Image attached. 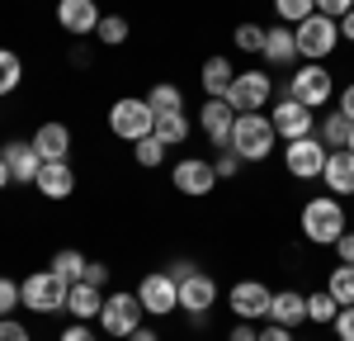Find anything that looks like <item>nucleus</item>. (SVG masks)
Wrapping results in <instances>:
<instances>
[{
  "instance_id": "obj_14",
  "label": "nucleus",
  "mask_w": 354,
  "mask_h": 341,
  "mask_svg": "<svg viewBox=\"0 0 354 341\" xmlns=\"http://www.w3.org/2000/svg\"><path fill=\"white\" fill-rule=\"evenodd\" d=\"M213 304H218V280L213 275H189V280H180V308L189 313L194 322H203L208 313H213Z\"/></svg>"
},
{
  "instance_id": "obj_41",
  "label": "nucleus",
  "mask_w": 354,
  "mask_h": 341,
  "mask_svg": "<svg viewBox=\"0 0 354 341\" xmlns=\"http://www.w3.org/2000/svg\"><path fill=\"white\" fill-rule=\"evenodd\" d=\"M57 341H100V337L90 332V322H66V327H62V337H57Z\"/></svg>"
},
{
  "instance_id": "obj_21",
  "label": "nucleus",
  "mask_w": 354,
  "mask_h": 341,
  "mask_svg": "<svg viewBox=\"0 0 354 341\" xmlns=\"http://www.w3.org/2000/svg\"><path fill=\"white\" fill-rule=\"evenodd\" d=\"M260 57H265L270 67H288V62H298V38H293V28H288V24L265 28V48H260Z\"/></svg>"
},
{
  "instance_id": "obj_19",
  "label": "nucleus",
  "mask_w": 354,
  "mask_h": 341,
  "mask_svg": "<svg viewBox=\"0 0 354 341\" xmlns=\"http://www.w3.org/2000/svg\"><path fill=\"white\" fill-rule=\"evenodd\" d=\"M33 147H38V157H43V161H66V157H71V128H66V123H43V128H38V133H33Z\"/></svg>"
},
{
  "instance_id": "obj_42",
  "label": "nucleus",
  "mask_w": 354,
  "mask_h": 341,
  "mask_svg": "<svg viewBox=\"0 0 354 341\" xmlns=\"http://www.w3.org/2000/svg\"><path fill=\"white\" fill-rule=\"evenodd\" d=\"M335 256H340V265H354V232L350 227L335 237Z\"/></svg>"
},
{
  "instance_id": "obj_35",
  "label": "nucleus",
  "mask_w": 354,
  "mask_h": 341,
  "mask_svg": "<svg viewBox=\"0 0 354 341\" xmlns=\"http://www.w3.org/2000/svg\"><path fill=\"white\" fill-rule=\"evenodd\" d=\"M232 43H236L241 53H255V57H260V48H265V28H260V24H236Z\"/></svg>"
},
{
  "instance_id": "obj_16",
  "label": "nucleus",
  "mask_w": 354,
  "mask_h": 341,
  "mask_svg": "<svg viewBox=\"0 0 354 341\" xmlns=\"http://www.w3.org/2000/svg\"><path fill=\"white\" fill-rule=\"evenodd\" d=\"M198 128H203V138L213 142V147H227V142H232V128H236V110H232L227 100H203Z\"/></svg>"
},
{
  "instance_id": "obj_51",
  "label": "nucleus",
  "mask_w": 354,
  "mask_h": 341,
  "mask_svg": "<svg viewBox=\"0 0 354 341\" xmlns=\"http://www.w3.org/2000/svg\"><path fill=\"white\" fill-rule=\"evenodd\" d=\"M10 180H15V175H10V166H5V157H0V190H5Z\"/></svg>"
},
{
  "instance_id": "obj_17",
  "label": "nucleus",
  "mask_w": 354,
  "mask_h": 341,
  "mask_svg": "<svg viewBox=\"0 0 354 341\" xmlns=\"http://www.w3.org/2000/svg\"><path fill=\"white\" fill-rule=\"evenodd\" d=\"M0 157H5V166H10V175H15V185H33L38 170H43V157H38L33 142H5Z\"/></svg>"
},
{
  "instance_id": "obj_32",
  "label": "nucleus",
  "mask_w": 354,
  "mask_h": 341,
  "mask_svg": "<svg viewBox=\"0 0 354 341\" xmlns=\"http://www.w3.org/2000/svg\"><path fill=\"white\" fill-rule=\"evenodd\" d=\"M340 304L330 299V289H312L307 294V322H335Z\"/></svg>"
},
{
  "instance_id": "obj_39",
  "label": "nucleus",
  "mask_w": 354,
  "mask_h": 341,
  "mask_svg": "<svg viewBox=\"0 0 354 341\" xmlns=\"http://www.w3.org/2000/svg\"><path fill=\"white\" fill-rule=\"evenodd\" d=\"M0 341H33V337H28L24 322H15V317H0Z\"/></svg>"
},
{
  "instance_id": "obj_8",
  "label": "nucleus",
  "mask_w": 354,
  "mask_h": 341,
  "mask_svg": "<svg viewBox=\"0 0 354 341\" xmlns=\"http://www.w3.org/2000/svg\"><path fill=\"white\" fill-rule=\"evenodd\" d=\"M270 95H274L270 71H236V81H232V90H227L222 100H227L236 114H260L265 105H270Z\"/></svg>"
},
{
  "instance_id": "obj_4",
  "label": "nucleus",
  "mask_w": 354,
  "mask_h": 341,
  "mask_svg": "<svg viewBox=\"0 0 354 341\" xmlns=\"http://www.w3.org/2000/svg\"><path fill=\"white\" fill-rule=\"evenodd\" d=\"M151 128H156V114H151V105L147 100H113L109 105V133L123 142H142L151 138Z\"/></svg>"
},
{
  "instance_id": "obj_34",
  "label": "nucleus",
  "mask_w": 354,
  "mask_h": 341,
  "mask_svg": "<svg viewBox=\"0 0 354 341\" xmlns=\"http://www.w3.org/2000/svg\"><path fill=\"white\" fill-rule=\"evenodd\" d=\"M133 157H137V166L156 170V166H165V142L161 138H142V142H133Z\"/></svg>"
},
{
  "instance_id": "obj_24",
  "label": "nucleus",
  "mask_w": 354,
  "mask_h": 341,
  "mask_svg": "<svg viewBox=\"0 0 354 341\" xmlns=\"http://www.w3.org/2000/svg\"><path fill=\"white\" fill-rule=\"evenodd\" d=\"M198 76H203V95L208 100H222L232 90V81H236V67H232V57H208Z\"/></svg>"
},
{
  "instance_id": "obj_2",
  "label": "nucleus",
  "mask_w": 354,
  "mask_h": 341,
  "mask_svg": "<svg viewBox=\"0 0 354 341\" xmlns=\"http://www.w3.org/2000/svg\"><path fill=\"white\" fill-rule=\"evenodd\" d=\"M274 142H279V133H274L270 114H236V128H232V152L241 157V161H265L274 152Z\"/></svg>"
},
{
  "instance_id": "obj_29",
  "label": "nucleus",
  "mask_w": 354,
  "mask_h": 341,
  "mask_svg": "<svg viewBox=\"0 0 354 341\" xmlns=\"http://www.w3.org/2000/svg\"><path fill=\"white\" fill-rule=\"evenodd\" d=\"M128 33H133L128 15H104V19H100V28H95V38H100L104 48H118V43H128Z\"/></svg>"
},
{
  "instance_id": "obj_49",
  "label": "nucleus",
  "mask_w": 354,
  "mask_h": 341,
  "mask_svg": "<svg viewBox=\"0 0 354 341\" xmlns=\"http://www.w3.org/2000/svg\"><path fill=\"white\" fill-rule=\"evenodd\" d=\"M340 38H345V43H354V10L340 19Z\"/></svg>"
},
{
  "instance_id": "obj_6",
  "label": "nucleus",
  "mask_w": 354,
  "mask_h": 341,
  "mask_svg": "<svg viewBox=\"0 0 354 341\" xmlns=\"http://www.w3.org/2000/svg\"><path fill=\"white\" fill-rule=\"evenodd\" d=\"M326 157H330V147L307 133V138H293L283 147V170H288L293 180H317V175L326 170Z\"/></svg>"
},
{
  "instance_id": "obj_36",
  "label": "nucleus",
  "mask_w": 354,
  "mask_h": 341,
  "mask_svg": "<svg viewBox=\"0 0 354 341\" xmlns=\"http://www.w3.org/2000/svg\"><path fill=\"white\" fill-rule=\"evenodd\" d=\"M241 157H236V152H232V147H222V157L218 161H213V170H218V180H236V175H241Z\"/></svg>"
},
{
  "instance_id": "obj_25",
  "label": "nucleus",
  "mask_w": 354,
  "mask_h": 341,
  "mask_svg": "<svg viewBox=\"0 0 354 341\" xmlns=\"http://www.w3.org/2000/svg\"><path fill=\"white\" fill-rule=\"evenodd\" d=\"M194 133V123H189V114L180 110V114H156V128H151V138H161L165 147H180V142Z\"/></svg>"
},
{
  "instance_id": "obj_3",
  "label": "nucleus",
  "mask_w": 354,
  "mask_h": 341,
  "mask_svg": "<svg viewBox=\"0 0 354 341\" xmlns=\"http://www.w3.org/2000/svg\"><path fill=\"white\" fill-rule=\"evenodd\" d=\"M142 317H147V308H142V299H137V289L128 294V289H118V294H104V308H100V327L109 332V337L128 341L142 327Z\"/></svg>"
},
{
  "instance_id": "obj_23",
  "label": "nucleus",
  "mask_w": 354,
  "mask_h": 341,
  "mask_svg": "<svg viewBox=\"0 0 354 341\" xmlns=\"http://www.w3.org/2000/svg\"><path fill=\"white\" fill-rule=\"evenodd\" d=\"M100 308H104V294L95 289V284H71V294H66V313L76 317V322H100Z\"/></svg>"
},
{
  "instance_id": "obj_46",
  "label": "nucleus",
  "mask_w": 354,
  "mask_h": 341,
  "mask_svg": "<svg viewBox=\"0 0 354 341\" xmlns=\"http://www.w3.org/2000/svg\"><path fill=\"white\" fill-rule=\"evenodd\" d=\"M227 341H260V332H255L250 322H236V327H232V337H227Z\"/></svg>"
},
{
  "instance_id": "obj_47",
  "label": "nucleus",
  "mask_w": 354,
  "mask_h": 341,
  "mask_svg": "<svg viewBox=\"0 0 354 341\" xmlns=\"http://www.w3.org/2000/svg\"><path fill=\"white\" fill-rule=\"evenodd\" d=\"M71 67H76V71H85V67H90V48H85V43H76V48H71Z\"/></svg>"
},
{
  "instance_id": "obj_52",
  "label": "nucleus",
  "mask_w": 354,
  "mask_h": 341,
  "mask_svg": "<svg viewBox=\"0 0 354 341\" xmlns=\"http://www.w3.org/2000/svg\"><path fill=\"white\" fill-rule=\"evenodd\" d=\"M350 152H354V133H350Z\"/></svg>"
},
{
  "instance_id": "obj_13",
  "label": "nucleus",
  "mask_w": 354,
  "mask_h": 341,
  "mask_svg": "<svg viewBox=\"0 0 354 341\" xmlns=\"http://www.w3.org/2000/svg\"><path fill=\"white\" fill-rule=\"evenodd\" d=\"M270 299H274V289L260 284V280H241V284H232V294H227V304H232V313H236L241 322L270 317Z\"/></svg>"
},
{
  "instance_id": "obj_20",
  "label": "nucleus",
  "mask_w": 354,
  "mask_h": 341,
  "mask_svg": "<svg viewBox=\"0 0 354 341\" xmlns=\"http://www.w3.org/2000/svg\"><path fill=\"white\" fill-rule=\"evenodd\" d=\"M322 180H326V190L335 199H340V195H354V152H350V147H340V152H330V157H326Z\"/></svg>"
},
{
  "instance_id": "obj_11",
  "label": "nucleus",
  "mask_w": 354,
  "mask_h": 341,
  "mask_svg": "<svg viewBox=\"0 0 354 341\" xmlns=\"http://www.w3.org/2000/svg\"><path fill=\"white\" fill-rule=\"evenodd\" d=\"M137 299H142V308L151 313V317H170V313L180 308V284L170 280L165 270H151L137 284Z\"/></svg>"
},
{
  "instance_id": "obj_18",
  "label": "nucleus",
  "mask_w": 354,
  "mask_h": 341,
  "mask_svg": "<svg viewBox=\"0 0 354 341\" xmlns=\"http://www.w3.org/2000/svg\"><path fill=\"white\" fill-rule=\"evenodd\" d=\"M33 190L43 199H71L76 195V170H71V161H43Z\"/></svg>"
},
{
  "instance_id": "obj_45",
  "label": "nucleus",
  "mask_w": 354,
  "mask_h": 341,
  "mask_svg": "<svg viewBox=\"0 0 354 341\" xmlns=\"http://www.w3.org/2000/svg\"><path fill=\"white\" fill-rule=\"evenodd\" d=\"M165 275H170V280L180 284V280H189V275H198V265H194V261H175V265H170Z\"/></svg>"
},
{
  "instance_id": "obj_44",
  "label": "nucleus",
  "mask_w": 354,
  "mask_h": 341,
  "mask_svg": "<svg viewBox=\"0 0 354 341\" xmlns=\"http://www.w3.org/2000/svg\"><path fill=\"white\" fill-rule=\"evenodd\" d=\"M260 341H293V327H279V322H270V327H260Z\"/></svg>"
},
{
  "instance_id": "obj_9",
  "label": "nucleus",
  "mask_w": 354,
  "mask_h": 341,
  "mask_svg": "<svg viewBox=\"0 0 354 341\" xmlns=\"http://www.w3.org/2000/svg\"><path fill=\"white\" fill-rule=\"evenodd\" d=\"M288 95H293L298 105H307V110H322L330 95H335V81H330V71L322 67V62H307V67H298V71H293Z\"/></svg>"
},
{
  "instance_id": "obj_15",
  "label": "nucleus",
  "mask_w": 354,
  "mask_h": 341,
  "mask_svg": "<svg viewBox=\"0 0 354 341\" xmlns=\"http://www.w3.org/2000/svg\"><path fill=\"white\" fill-rule=\"evenodd\" d=\"M104 19V10L95 0H57V24L66 28L71 38H90Z\"/></svg>"
},
{
  "instance_id": "obj_27",
  "label": "nucleus",
  "mask_w": 354,
  "mask_h": 341,
  "mask_svg": "<svg viewBox=\"0 0 354 341\" xmlns=\"http://www.w3.org/2000/svg\"><path fill=\"white\" fill-rule=\"evenodd\" d=\"M85 265H90V261H85L81 252L62 247V252L53 256V265H48V270H53V275H57L62 284H81V280H85Z\"/></svg>"
},
{
  "instance_id": "obj_28",
  "label": "nucleus",
  "mask_w": 354,
  "mask_h": 341,
  "mask_svg": "<svg viewBox=\"0 0 354 341\" xmlns=\"http://www.w3.org/2000/svg\"><path fill=\"white\" fill-rule=\"evenodd\" d=\"M147 105H151V114H180L185 110V95H180V85L156 81L151 90H147Z\"/></svg>"
},
{
  "instance_id": "obj_26",
  "label": "nucleus",
  "mask_w": 354,
  "mask_h": 341,
  "mask_svg": "<svg viewBox=\"0 0 354 341\" xmlns=\"http://www.w3.org/2000/svg\"><path fill=\"white\" fill-rule=\"evenodd\" d=\"M350 133H354V119H345V114L335 110L322 119V128H317V138L326 142L330 152H340V147H350Z\"/></svg>"
},
{
  "instance_id": "obj_38",
  "label": "nucleus",
  "mask_w": 354,
  "mask_h": 341,
  "mask_svg": "<svg viewBox=\"0 0 354 341\" xmlns=\"http://www.w3.org/2000/svg\"><path fill=\"white\" fill-rule=\"evenodd\" d=\"M330 327H335V337H340V341H354V304L335 313V322H330Z\"/></svg>"
},
{
  "instance_id": "obj_5",
  "label": "nucleus",
  "mask_w": 354,
  "mask_h": 341,
  "mask_svg": "<svg viewBox=\"0 0 354 341\" xmlns=\"http://www.w3.org/2000/svg\"><path fill=\"white\" fill-rule=\"evenodd\" d=\"M66 294H71V284H62L53 270H33L28 280H19V299L28 313H62Z\"/></svg>"
},
{
  "instance_id": "obj_33",
  "label": "nucleus",
  "mask_w": 354,
  "mask_h": 341,
  "mask_svg": "<svg viewBox=\"0 0 354 341\" xmlns=\"http://www.w3.org/2000/svg\"><path fill=\"white\" fill-rule=\"evenodd\" d=\"M24 81V62L10 53V48H0V95H15Z\"/></svg>"
},
{
  "instance_id": "obj_40",
  "label": "nucleus",
  "mask_w": 354,
  "mask_h": 341,
  "mask_svg": "<svg viewBox=\"0 0 354 341\" xmlns=\"http://www.w3.org/2000/svg\"><path fill=\"white\" fill-rule=\"evenodd\" d=\"M354 10V0H317V15H330V19H345Z\"/></svg>"
},
{
  "instance_id": "obj_48",
  "label": "nucleus",
  "mask_w": 354,
  "mask_h": 341,
  "mask_svg": "<svg viewBox=\"0 0 354 341\" xmlns=\"http://www.w3.org/2000/svg\"><path fill=\"white\" fill-rule=\"evenodd\" d=\"M340 114H345V119H354V81L340 90Z\"/></svg>"
},
{
  "instance_id": "obj_22",
  "label": "nucleus",
  "mask_w": 354,
  "mask_h": 341,
  "mask_svg": "<svg viewBox=\"0 0 354 341\" xmlns=\"http://www.w3.org/2000/svg\"><path fill=\"white\" fill-rule=\"evenodd\" d=\"M270 322H279V327H302V322H307V294L279 289L270 299Z\"/></svg>"
},
{
  "instance_id": "obj_12",
  "label": "nucleus",
  "mask_w": 354,
  "mask_h": 341,
  "mask_svg": "<svg viewBox=\"0 0 354 341\" xmlns=\"http://www.w3.org/2000/svg\"><path fill=\"white\" fill-rule=\"evenodd\" d=\"M270 123H274V133H279L283 142H293V138H307V133H317V119H312V110H307V105H298L293 95L274 100Z\"/></svg>"
},
{
  "instance_id": "obj_7",
  "label": "nucleus",
  "mask_w": 354,
  "mask_h": 341,
  "mask_svg": "<svg viewBox=\"0 0 354 341\" xmlns=\"http://www.w3.org/2000/svg\"><path fill=\"white\" fill-rule=\"evenodd\" d=\"M293 38H298V57H330L335 53V43H340V19H330V15H312V19H302L293 28Z\"/></svg>"
},
{
  "instance_id": "obj_43",
  "label": "nucleus",
  "mask_w": 354,
  "mask_h": 341,
  "mask_svg": "<svg viewBox=\"0 0 354 341\" xmlns=\"http://www.w3.org/2000/svg\"><path fill=\"white\" fill-rule=\"evenodd\" d=\"M85 284L104 289V284H109V265H104V261H90V265H85Z\"/></svg>"
},
{
  "instance_id": "obj_10",
  "label": "nucleus",
  "mask_w": 354,
  "mask_h": 341,
  "mask_svg": "<svg viewBox=\"0 0 354 341\" xmlns=\"http://www.w3.org/2000/svg\"><path fill=\"white\" fill-rule=\"evenodd\" d=\"M170 180H175V190L189 199H203L218 190V170H213V161H203V157H185V161H175L170 166Z\"/></svg>"
},
{
  "instance_id": "obj_37",
  "label": "nucleus",
  "mask_w": 354,
  "mask_h": 341,
  "mask_svg": "<svg viewBox=\"0 0 354 341\" xmlns=\"http://www.w3.org/2000/svg\"><path fill=\"white\" fill-rule=\"evenodd\" d=\"M19 304H24V299H19V284H15V280H0V317H15Z\"/></svg>"
},
{
  "instance_id": "obj_31",
  "label": "nucleus",
  "mask_w": 354,
  "mask_h": 341,
  "mask_svg": "<svg viewBox=\"0 0 354 341\" xmlns=\"http://www.w3.org/2000/svg\"><path fill=\"white\" fill-rule=\"evenodd\" d=\"M326 289H330V299H335L340 308H350L354 304V265H335L330 280H326Z\"/></svg>"
},
{
  "instance_id": "obj_1",
  "label": "nucleus",
  "mask_w": 354,
  "mask_h": 341,
  "mask_svg": "<svg viewBox=\"0 0 354 341\" xmlns=\"http://www.w3.org/2000/svg\"><path fill=\"white\" fill-rule=\"evenodd\" d=\"M298 227L307 242H317V247H335V237L345 232V209H340V199L335 195H317L302 204L298 213Z\"/></svg>"
},
{
  "instance_id": "obj_30",
  "label": "nucleus",
  "mask_w": 354,
  "mask_h": 341,
  "mask_svg": "<svg viewBox=\"0 0 354 341\" xmlns=\"http://www.w3.org/2000/svg\"><path fill=\"white\" fill-rule=\"evenodd\" d=\"M274 15H279V24L298 28L302 19H312V15H317V0H274Z\"/></svg>"
},
{
  "instance_id": "obj_50",
  "label": "nucleus",
  "mask_w": 354,
  "mask_h": 341,
  "mask_svg": "<svg viewBox=\"0 0 354 341\" xmlns=\"http://www.w3.org/2000/svg\"><path fill=\"white\" fill-rule=\"evenodd\" d=\"M128 341H161V337H156V332H151V327L142 322V327H137V332H133V337H128Z\"/></svg>"
}]
</instances>
